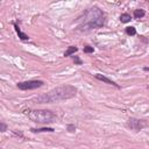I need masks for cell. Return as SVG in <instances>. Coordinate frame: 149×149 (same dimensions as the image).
Segmentation results:
<instances>
[{"label": "cell", "instance_id": "16", "mask_svg": "<svg viewBox=\"0 0 149 149\" xmlns=\"http://www.w3.org/2000/svg\"><path fill=\"white\" fill-rule=\"evenodd\" d=\"M68 130L71 132V133L75 132V130H76V126H75V125H68Z\"/></svg>", "mask_w": 149, "mask_h": 149}, {"label": "cell", "instance_id": "9", "mask_svg": "<svg viewBox=\"0 0 149 149\" xmlns=\"http://www.w3.org/2000/svg\"><path fill=\"white\" fill-rule=\"evenodd\" d=\"M78 51V48L75 47V45H70L68 49H67V51L64 53V56L68 57V56H71V55H75V53Z\"/></svg>", "mask_w": 149, "mask_h": 149}, {"label": "cell", "instance_id": "10", "mask_svg": "<svg viewBox=\"0 0 149 149\" xmlns=\"http://www.w3.org/2000/svg\"><path fill=\"white\" fill-rule=\"evenodd\" d=\"M144 15H146L144 10L139 8V10H135V11H134V19H141V18H143Z\"/></svg>", "mask_w": 149, "mask_h": 149}, {"label": "cell", "instance_id": "3", "mask_svg": "<svg viewBox=\"0 0 149 149\" xmlns=\"http://www.w3.org/2000/svg\"><path fill=\"white\" fill-rule=\"evenodd\" d=\"M25 114L37 124H50L57 119V115L49 110H26Z\"/></svg>", "mask_w": 149, "mask_h": 149}, {"label": "cell", "instance_id": "8", "mask_svg": "<svg viewBox=\"0 0 149 149\" xmlns=\"http://www.w3.org/2000/svg\"><path fill=\"white\" fill-rule=\"evenodd\" d=\"M33 133H44V132H49V133H53L55 132L54 128H50V127H43V128H32L30 129Z\"/></svg>", "mask_w": 149, "mask_h": 149}, {"label": "cell", "instance_id": "17", "mask_svg": "<svg viewBox=\"0 0 149 149\" xmlns=\"http://www.w3.org/2000/svg\"><path fill=\"white\" fill-rule=\"evenodd\" d=\"M143 70H144V71H149V67H146V68H143Z\"/></svg>", "mask_w": 149, "mask_h": 149}, {"label": "cell", "instance_id": "13", "mask_svg": "<svg viewBox=\"0 0 149 149\" xmlns=\"http://www.w3.org/2000/svg\"><path fill=\"white\" fill-rule=\"evenodd\" d=\"M93 51H94L93 47H90V45H85V47H84V53H85V54H91V53H93Z\"/></svg>", "mask_w": 149, "mask_h": 149}, {"label": "cell", "instance_id": "14", "mask_svg": "<svg viewBox=\"0 0 149 149\" xmlns=\"http://www.w3.org/2000/svg\"><path fill=\"white\" fill-rule=\"evenodd\" d=\"M72 60H73L75 64H77V65H82V64H83L82 60H80V58H79L78 56H72Z\"/></svg>", "mask_w": 149, "mask_h": 149}, {"label": "cell", "instance_id": "11", "mask_svg": "<svg viewBox=\"0 0 149 149\" xmlns=\"http://www.w3.org/2000/svg\"><path fill=\"white\" fill-rule=\"evenodd\" d=\"M130 20H132V16H130V14H128V13H124V14L120 15V21H121L122 23H127V22H129Z\"/></svg>", "mask_w": 149, "mask_h": 149}, {"label": "cell", "instance_id": "7", "mask_svg": "<svg viewBox=\"0 0 149 149\" xmlns=\"http://www.w3.org/2000/svg\"><path fill=\"white\" fill-rule=\"evenodd\" d=\"M14 28H15V32H16V34L19 35V37H20L22 41H27V40H29V36H28L27 34L22 33V32H21V29H20V27H19L16 23H14Z\"/></svg>", "mask_w": 149, "mask_h": 149}, {"label": "cell", "instance_id": "6", "mask_svg": "<svg viewBox=\"0 0 149 149\" xmlns=\"http://www.w3.org/2000/svg\"><path fill=\"white\" fill-rule=\"evenodd\" d=\"M94 77L98 79V80H102V82H104V83H106V84H110V85H113V86H115L117 89H120V86L115 83V82H113V80H111V79H108L107 77H105L104 75H100V73H95L94 75Z\"/></svg>", "mask_w": 149, "mask_h": 149}, {"label": "cell", "instance_id": "4", "mask_svg": "<svg viewBox=\"0 0 149 149\" xmlns=\"http://www.w3.org/2000/svg\"><path fill=\"white\" fill-rule=\"evenodd\" d=\"M43 84H44L43 80H26V82L18 83L16 86H18L19 90L27 91V90H35V89H38V87L43 86Z\"/></svg>", "mask_w": 149, "mask_h": 149}, {"label": "cell", "instance_id": "2", "mask_svg": "<svg viewBox=\"0 0 149 149\" xmlns=\"http://www.w3.org/2000/svg\"><path fill=\"white\" fill-rule=\"evenodd\" d=\"M77 87H75L73 85H61L57 86L53 90H50L47 93L40 94L34 99V103L36 104H51V103H56V102H61V100H67V99L73 98L77 94Z\"/></svg>", "mask_w": 149, "mask_h": 149}, {"label": "cell", "instance_id": "12", "mask_svg": "<svg viewBox=\"0 0 149 149\" xmlns=\"http://www.w3.org/2000/svg\"><path fill=\"white\" fill-rule=\"evenodd\" d=\"M126 34L129 35V36H134V35H136V29L134 27H127L126 28Z\"/></svg>", "mask_w": 149, "mask_h": 149}, {"label": "cell", "instance_id": "15", "mask_svg": "<svg viewBox=\"0 0 149 149\" xmlns=\"http://www.w3.org/2000/svg\"><path fill=\"white\" fill-rule=\"evenodd\" d=\"M0 127H1V129H0V130H1L3 133L7 130V125H6L5 122H1V124H0Z\"/></svg>", "mask_w": 149, "mask_h": 149}, {"label": "cell", "instance_id": "1", "mask_svg": "<svg viewBox=\"0 0 149 149\" xmlns=\"http://www.w3.org/2000/svg\"><path fill=\"white\" fill-rule=\"evenodd\" d=\"M106 15L105 13L98 7H91L87 11H85L78 19L76 20L77 29L79 30H91L102 28L105 25Z\"/></svg>", "mask_w": 149, "mask_h": 149}, {"label": "cell", "instance_id": "5", "mask_svg": "<svg viewBox=\"0 0 149 149\" xmlns=\"http://www.w3.org/2000/svg\"><path fill=\"white\" fill-rule=\"evenodd\" d=\"M127 127L130 128L134 132H140L143 128L148 127V122L146 120H140V119H136V118H130L127 121Z\"/></svg>", "mask_w": 149, "mask_h": 149}]
</instances>
